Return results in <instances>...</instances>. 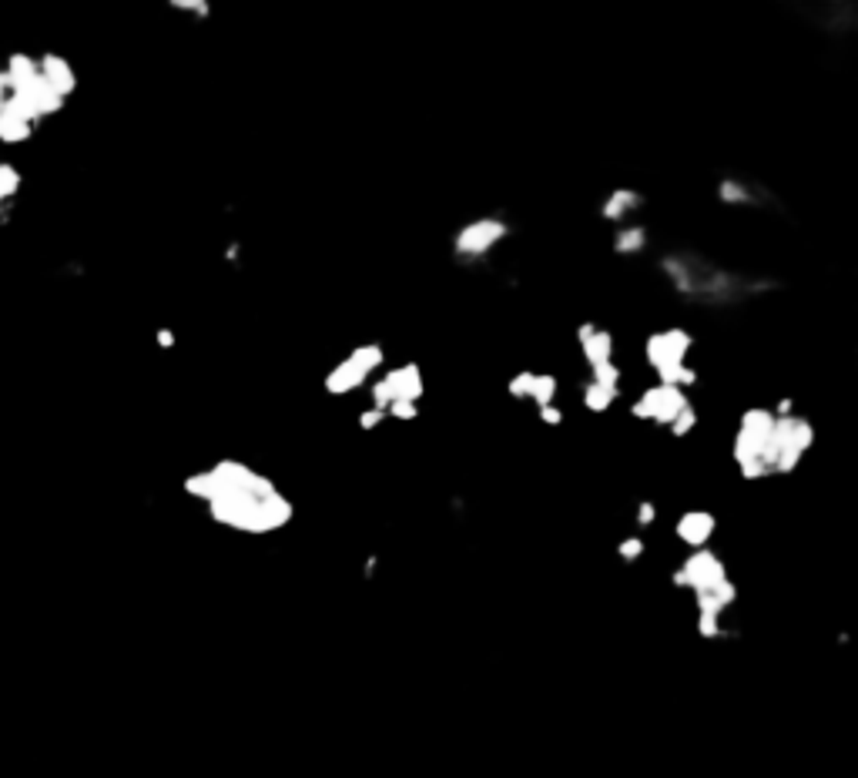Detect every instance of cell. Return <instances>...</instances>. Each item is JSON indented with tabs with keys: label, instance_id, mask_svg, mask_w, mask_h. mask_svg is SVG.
Segmentation results:
<instances>
[{
	"label": "cell",
	"instance_id": "4",
	"mask_svg": "<svg viewBox=\"0 0 858 778\" xmlns=\"http://www.w3.org/2000/svg\"><path fill=\"white\" fill-rule=\"evenodd\" d=\"M775 409H748L741 416L738 436H734V459L741 467L744 480H765L775 473L778 463V443H775Z\"/></svg>",
	"mask_w": 858,
	"mask_h": 778
},
{
	"label": "cell",
	"instance_id": "14",
	"mask_svg": "<svg viewBox=\"0 0 858 778\" xmlns=\"http://www.w3.org/2000/svg\"><path fill=\"white\" fill-rule=\"evenodd\" d=\"M644 205V195L630 192V188H617L611 198H607V205H603V218L607 222H620V218H628L630 212H637Z\"/></svg>",
	"mask_w": 858,
	"mask_h": 778
},
{
	"label": "cell",
	"instance_id": "26",
	"mask_svg": "<svg viewBox=\"0 0 858 778\" xmlns=\"http://www.w3.org/2000/svg\"><path fill=\"white\" fill-rule=\"evenodd\" d=\"M654 517H657V511H654V503H647V500H644L641 507H637V523H641V527H651Z\"/></svg>",
	"mask_w": 858,
	"mask_h": 778
},
{
	"label": "cell",
	"instance_id": "28",
	"mask_svg": "<svg viewBox=\"0 0 858 778\" xmlns=\"http://www.w3.org/2000/svg\"><path fill=\"white\" fill-rule=\"evenodd\" d=\"M540 416H543V423H547V426H557V423L564 420V416H560V409H557V406H543V409H540Z\"/></svg>",
	"mask_w": 858,
	"mask_h": 778
},
{
	"label": "cell",
	"instance_id": "8",
	"mask_svg": "<svg viewBox=\"0 0 858 778\" xmlns=\"http://www.w3.org/2000/svg\"><path fill=\"white\" fill-rule=\"evenodd\" d=\"M684 406H688V396L680 393V389L657 383L654 389H647V393L634 403V416H637V420H651V423H664V426H671L674 416H678Z\"/></svg>",
	"mask_w": 858,
	"mask_h": 778
},
{
	"label": "cell",
	"instance_id": "29",
	"mask_svg": "<svg viewBox=\"0 0 858 778\" xmlns=\"http://www.w3.org/2000/svg\"><path fill=\"white\" fill-rule=\"evenodd\" d=\"M158 343H161V345H175V336H171L168 329H161V332H158Z\"/></svg>",
	"mask_w": 858,
	"mask_h": 778
},
{
	"label": "cell",
	"instance_id": "11",
	"mask_svg": "<svg viewBox=\"0 0 858 778\" xmlns=\"http://www.w3.org/2000/svg\"><path fill=\"white\" fill-rule=\"evenodd\" d=\"M576 336H580V349H584V359L590 363V370L603 366V363H614V339H611V332L597 329L594 322H584L576 329Z\"/></svg>",
	"mask_w": 858,
	"mask_h": 778
},
{
	"label": "cell",
	"instance_id": "27",
	"mask_svg": "<svg viewBox=\"0 0 858 778\" xmlns=\"http://www.w3.org/2000/svg\"><path fill=\"white\" fill-rule=\"evenodd\" d=\"M175 7L188 13H202V17L208 13V4H198V0H175Z\"/></svg>",
	"mask_w": 858,
	"mask_h": 778
},
{
	"label": "cell",
	"instance_id": "15",
	"mask_svg": "<svg viewBox=\"0 0 858 778\" xmlns=\"http://www.w3.org/2000/svg\"><path fill=\"white\" fill-rule=\"evenodd\" d=\"M34 77H38V61L27 57V54H13L11 65H7V74H4V84L13 91H21V88H27Z\"/></svg>",
	"mask_w": 858,
	"mask_h": 778
},
{
	"label": "cell",
	"instance_id": "22",
	"mask_svg": "<svg viewBox=\"0 0 858 778\" xmlns=\"http://www.w3.org/2000/svg\"><path fill=\"white\" fill-rule=\"evenodd\" d=\"M530 383H533V372L524 370V372H516V376H513L507 389H510L513 399H526V393H530Z\"/></svg>",
	"mask_w": 858,
	"mask_h": 778
},
{
	"label": "cell",
	"instance_id": "17",
	"mask_svg": "<svg viewBox=\"0 0 858 778\" xmlns=\"http://www.w3.org/2000/svg\"><path fill=\"white\" fill-rule=\"evenodd\" d=\"M553 396H557V376H550V372H533V383H530L526 399H533V403L543 409V406H553Z\"/></svg>",
	"mask_w": 858,
	"mask_h": 778
},
{
	"label": "cell",
	"instance_id": "6",
	"mask_svg": "<svg viewBox=\"0 0 858 778\" xmlns=\"http://www.w3.org/2000/svg\"><path fill=\"white\" fill-rule=\"evenodd\" d=\"M383 359H386L383 345H376V343L356 345V349L325 376V393L346 396L352 393V389H359L362 383H369V376L383 366Z\"/></svg>",
	"mask_w": 858,
	"mask_h": 778
},
{
	"label": "cell",
	"instance_id": "19",
	"mask_svg": "<svg viewBox=\"0 0 858 778\" xmlns=\"http://www.w3.org/2000/svg\"><path fill=\"white\" fill-rule=\"evenodd\" d=\"M644 245H647V232L637 229V225L620 229V232H617V239H614L617 256H637V252H644Z\"/></svg>",
	"mask_w": 858,
	"mask_h": 778
},
{
	"label": "cell",
	"instance_id": "18",
	"mask_svg": "<svg viewBox=\"0 0 858 778\" xmlns=\"http://www.w3.org/2000/svg\"><path fill=\"white\" fill-rule=\"evenodd\" d=\"M614 399H617V386L590 383L587 389H584V406H587L590 413H607V409L614 406Z\"/></svg>",
	"mask_w": 858,
	"mask_h": 778
},
{
	"label": "cell",
	"instance_id": "2",
	"mask_svg": "<svg viewBox=\"0 0 858 778\" xmlns=\"http://www.w3.org/2000/svg\"><path fill=\"white\" fill-rule=\"evenodd\" d=\"M657 266L667 275L671 289L694 306H738V302H748L755 295L775 293L782 285L775 279L731 272V268L717 266V262L698 256V252H671Z\"/></svg>",
	"mask_w": 858,
	"mask_h": 778
},
{
	"label": "cell",
	"instance_id": "16",
	"mask_svg": "<svg viewBox=\"0 0 858 778\" xmlns=\"http://www.w3.org/2000/svg\"><path fill=\"white\" fill-rule=\"evenodd\" d=\"M7 101V98H4ZM30 138V125H27L24 118H17L7 108V104H0V141H7V144H13V141H27Z\"/></svg>",
	"mask_w": 858,
	"mask_h": 778
},
{
	"label": "cell",
	"instance_id": "12",
	"mask_svg": "<svg viewBox=\"0 0 858 778\" xmlns=\"http://www.w3.org/2000/svg\"><path fill=\"white\" fill-rule=\"evenodd\" d=\"M38 74L48 81L54 88V94H61V98H67V94H74L77 88V77L74 71H71V65H67L65 57H57V54H44L38 61Z\"/></svg>",
	"mask_w": 858,
	"mask_h": 778
},
{
	"label": "cell",
	"instance_id": "9",
	"mask_svg": "<svg viewBox=\"0 0 858 778\" xmlns=\"http://www.w3.org/2000/svg\"><path fill=\"white\" fill-rule=\"evenodd\" d=\"M386 389H389V396H393V403H416L420 396H423V372H420V366L416 363H406V366H399V370H389L383 376ZM389 403V406H393Z\"/></svg>",
	"mask_w": 858,
	"mask_h": 778
},
{
	"label": "cell",
	"instance_id": "3",
	"mask_svg": "<svg viewBox=\"0 0 858 778\" xmlns=\"http://www.w3.org/2000/svg\"><path fill=\"white\" fill-rule=\"evenodd\" d=\"M674 584L694 590V598H698V631L705 638H717L721 617L738 598L721 557L711 550H694L691 557L674 571Z\"/></svg>",
	"mask_w": 858,
	"mask_h": 778
},
{
	"label": "cell",
	"instance_id": "25",
	"mask_svg": "<svg viewBox=\"0 0 858 778\" xmlns=\"http://www.w3.org/2000/svg\"><path fill=\"white\" fill-rule=\"evenodd\" d=\"M383 416H386L383 409H366V413L359 416V426H362V430H372V426H379V423H383Z\"/></svg>",
	"mask_w": 858,
	"mask_h": 778
},
{
	"label": "cell",
	"instance_id": "10",
	"mask_svg": "<svg viewBox=\"0 0 858 778\" xmlns=\"http://www.w3.org/2000/svg\"><path fill=\"white\" fill-rule=\"evenodd\" d=\"M717 198L724 205H748V208H758V205H775V195L768 188H761L758 181H741V179H724L717 185Z\"/></svg>",
	"mask_w": 858,
	"mask_h": 778
},
{
	"label": "cell",
	"instance_id": "24",
	"mask_svg": "<svg viewBox=\"0 0 858 778\" xmlns=\"http://www.w3.org/2000/svg\"><path fill=\"white\" fill-rule=\"evenodd\" d=\"M386 413H389L393 420H416V413H420V409H416V403H403V399H399V403H393V406L386 409Z\"/></svg>",
	"mask_w": 858,
	"mask_h": 778
},
{
	"label": "cell",
	"instance_id": "7",
	"mask_svg": "<svg viewBox=\"0 0 858 778\" xmlns=\"http://www.w3.org/2000/svg\"><path fill=\"white\" fill-rule=\"evenodd\" d=\"M507 235H510V229H507V222H500V218H476V222H470V225H463V229L456 232V256L460 258L490 256Z\"/></svg>",
	"mask_w": 858,
	"mask_h": 778
},
{
	"label": "cell",
	"instance_id": "23",
	"mask_svg": "<svg viewBox=\"0 0 858 778\" xmlns=\"http://www.w3.org/2000/svg\"><path fill=\"white\" fill-rule=\"evenodd\" d=\"M617 554H620V561H637L644 554V540L641 537H630V540H624V544L617 547Z\"/></svg>",
	"mask_w": 858,
	"mask_h": 778
},
{
	"label": "cell",
	"instance_id": "21",
	"mask_svg": "<svg viewBox=\"0 0 858 778\" xmlns=\"http://www.w3.org/2000/svg\"><path fill=\"white\" fill-rule=\"evenodd\" d=\"M694 426H698V413H694L691 403H688V406H684L678 416H674V423H671V433H674V436H688Z\"/></svg>",
	"mask_w": 858,
	"mask_h": 778
},
{
	"label": "cell",
	"instance_id": "20",
	"mask_svg": "<svg viewBox=\"0 0 858 778\" xmlns=\"http://www.w3.org/2000/svg\"><path fill=\"white\" fill-rule=\"evenodd\" d=\"M17 188H21V171L13 165H0V202L11 198Z\"/></svg>",
	"mask_w": 858,
	"mask_h": 778
},
{
	"label": "cell",
	"instance_id": "5",
	"mask_svg": "<svg viewBox=\"0 0 858 778\" xmlns=\"http://www.w3.org/2000/svg\"><path fill=\"white\" fill-rule=\"evenodd\" d=\"M691 332L688 329H664V332H654L647 336V345L644 353L651 359V366L661 376V386H674V389H688V386L698 383V372L691 366H684V359L691 353Z\"/></svg>",
	"mask_w": 858,
	"mask_h": 778
},
{
	"label": "cell",
	"instance_id": "1",
	"mask_svg": "<svg viewBox=\"0 0 858 778\" xmlns=\"http://www.w3.org/2000/svg\"><path fill=\"white\" fill-rule=\"evenodd\" d=\"M185 494L205 500L208 513L238 534H275L295 513L292 500L269 476L238 459H218L215 467L192 473L185 480Z\"/></svg>",
	"mask_w": 858,
	"mask_h": 778
},
{
	"label": "cell",
	"instance_id": "13",
	"mask_svg": "<svg viewBox=\"0 0 858 778\" xmlns=\"http://www.w3.org/2000/svg\"><path fill=\"white\" fill-rule=\"evenodd\" d=\"M711 534H715V517L707 511H691L678 520V537L694 550H705Z\"/></svg>",
	"mask_w": 858,
	"mask_h": 778
}]
</instances>
